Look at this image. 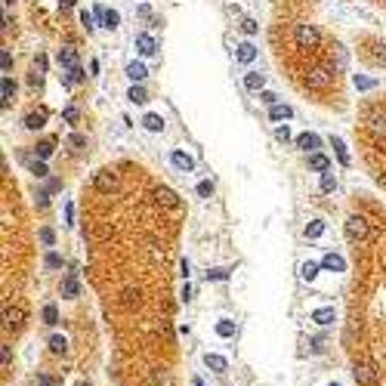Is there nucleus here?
<instances>
[{
  "mask_svg": "<svg viewBox=\"0 0 386 386\" xmlns=\"http://www.w3.org/2000/svg\"><path fill=\"white\" fill-rule=\"evenodd\" d=\"M297 43L303 50H309V46L318 43V28L315 25H297Z\"/></svg>",
  "mask_w": 386,
  "mask_h": 386,
  "instance_id": "f257e3e1",
  "label": "nucleus"
},
{
  "mask_svg": "<svg viewBox=\"0 0 386 386\" xmlns=\"http://www.w3.org/2000/svg\"><path fill=\"white\" fill-rule=\"evenodd\" d=\"M346 235L352 238V241L368 238V223H365L361 216H349V219H346Z\"/></svg>",
  "mask_w": 386,
  "mask_h": 386,
  "instance_id": "f03ea898",
  "label": "nucleus"
},
{
  "mask_svg": "<svg viewBox=\"0 0 386 386\" xmlns=\"http://www.w3.org/2000/svg\"><path fill=\"white\" fill-rule=\"evenodd\" d=\"M352 377L358 386H377V371H374V365H355Z\"/></svg>",
  "mask_w": 386,
  "mask_h": 386,
  "instance_id": "7ed1b4c3",
  "label": "nucleus"
},
{
  "mask_svg": "<svg viewBox=\"0 0 386 386\" xmlns=\"http://www.w3.org/2000/svg\"><path fill=\"white\" fill-rule=\"evenodd\" d=\"M136 50L142 53V56H155L158 53V40L151 37L148 31H142V34H136Z\"/></svg>",
  "mask_w": 386,
  "mask_h": 386,
  "instance_id": "20e7f679",
  "label": "nucleus"
},
{
  "mask_svg": "<svg viewBox=\"0 0 386 386\" xmlns=\"http://www.w3.org/2000/svg\"><path fill=\"white\" fill-rule=\"evenodd\" d=\"M93 185H96L99 192H111L114 185H118V176H114L111 170H99V173H96V179H93Z\"/></svg>",
  "mask_w": 386,
  "mask_h": 386,
  "instance_id": "39448f33",
  "label": "nucleus"
},
{
  "mask_svg": "<svg viewBox=\"0 0 386 386\" xmlns=\"http://www.w3.org/2000/svg\"><path fill=\"white\" fill-rule=\"evenodd\" d=\"M170 164H173L176 170H182V173H192V170H195V158L185 155V151H173V155H170Z\"/></svg>",
  "mask_w": 386,
  "mask_h": 386,
  "instance_id": "423d86ee",
  "label": "nucleus"
},
{
  "mask_svg": "<svg viewBox=\"0 0 386 386\" xmlns=\"http://www.w3.org/2000/svg\"><path fill=\"white\" fill-rule=\"evenodd\" d=\"M297 148H303L306 155H312V151L321 148V139L315 136V133H300V136H297Z\"/></svg>",
  "mask_w": 386,
  "mask_h": 386,
  "instance_id": "0eeeda50",
  "label": "nucleus"
},
{
  "mask_svg": "<svg viewBox=\"0 0 386 386\" xmlns=\"http://www.w3.org/2000/svg\"><path fill=\"white\" fill-rule=\"evenodd\" d=\"M0 93H3V108H9L16 99V80L13 74H3V80H0Z\"/></svg>",
  "mask_w": 386,
  "mask_h": 386,
  "instance_id": "6e6552de",
  "label": "nucleus"
},
{
  "mask_svg": "<svg viewBox=\"0 0 386 386\" xmlns=\"http://www.w3.org/2000/svg\"><path fill=\"white\" fill-rule=\"evenodd\" d=\"M327 84H331V71H324V68H315V71L309 74V87L312 90H321Z\"/></svg>",
  "mask_w": 386,
  "mask_h": 386,
  "instance_id": "1a4fd4ad",
  "label": "nucleus"
},
{
  "mask_svg": "<svg viewBox=\"0 0 386 386\" xmlns=\"http://www.w3.org/2000/svg\"><path fill=\"white\" fill-rule=\"evenodd\" d=\"M127 77H130L133 84H142V80L148 77V71H145L142 62H130V65H127Z\"/></svg>",
  "mask_w": 386,
  "mask_h": 386,
  "instance_id": "9d476101",
  "label": "nucleus"
},
{
  "mask_svg": "<svg viewBox=\"0 0 386 386\" xmlns=\"http://www.w3.org/2000/svg\"><path fill=\"white\" fill-rule=\"evenodd\" d=\"M334 318H337L334 306H321V309H315V312H312V321H315V324H331Z\"/></svg>",
  "mask_w": 386,
  "mask_h": 386,
  "instance_id": "9b49d317",
  "label": "nucleus"
},
{
  "mask_svg": "<svg viewBox=\"0 0 386 386\" xmlns=\"http://www.w3.org/2000/svg\"><path fill=\"white\" fill-rule=\"evenodd\" d=\"M158 201H161L164 207H179V198H176V192H173V189H167V185H161V189H158Z\"/></svg>",
  "mask_w": 386,
  "mask_h": 386,
  "instance_id": "f8f14e48",
  "label": "nucleus"
},
{
  "mask_svg": "<svg viewBox=\"0 0 386 386\" xmlns=\"http://www.w3.org/2000/svg\"><path fill=\"white\" fill-rule=\"evenodd\" d=\"M142 127H145V130H151V133H161V130H164V118H161V114H155V111H148L145 118H142Z\"/></svg>",
  "mask_w": 386,
  "mask_h": 386,
  "instance_id": "ddd939ff",
  "label": "nucleus"
},
{
  "mask_svg": "<svg viewBox=\"0 0 386 386\" xmlns=\"http://www.w3.org/2000/svg\"><path fill=\"white\" fill-rule=\"evenodd\" d=\"M244 87H247V90H263V87H266V74L247 71V74H244Z\"/></svg>",
  "mask_w": 386,
  "mask_h": 386,
  "instance_id": "4468645a",
  "label": "nucleus"
},
{
  "mask_svg": "<svg viewBox=\"0 0 386 386\" xmlns=\"http://www.w3.org/2000/svg\"><path fill=\"white\" fill-rule=\"evenodd\" d=\"M321 266H324V269H334V272H343V269H346V260H343L340 253H327L324 260H321Z\"/></svg>",
  "mask_w": 386,
  "mask_h": 386,
  "instance_id": "2eb2a0df",
  "label": "nucleus"
},
{
  "mask_svg": "<svg viewBox=\"0 0 386 386\" xmlns=\"http://www.w3.org/2000/svg\"><path fill=\"white\" fill-rule=\"evenodd\" d=\"M290 114H294V108H290V105H281V102L269 108V118H272V121H287Z\"/></svg>",
  "mask_w": 386,
  "mask_h": 386,
  "instance_id": "dca6fc26",
  "label": "nucleus"
},
{
  "mask_svg": "<svg viewBox=\"0 0 386 386\" xmlns=\"http://www.w3.org/2000/svg\"><path fill=\"white\" fill-rule=\"evenodd\" d=\"M309 167L318 170V173H327V170H331V161H327L324 155H318V151H312V155H309Z\"/></svg>",
  "mask_w": 386,
  "mask_h": 386,
  "instance_id": "f3484780",
  "label": "nucleus"
},
{
  "mask_svg": "<svg viewBox=\"0 0 386 386\" xmlns=\"http://www.w3.org/2000/svg\"><path fill=\"white\" fill-rule=\"evenodd\" d=\"M77 290H80V287H77L74 272H68V275H65V281H62V294H65L68 300H74V297H77Z\"/></svg>",
  "mask_w": 386,
  "mask_h": 386,
  "instance_id": "a211bd4d",
  "label": "nucleus"
},
{
  "mask_svg": "<svg viewBox=\"0 0 386 386\" xmlns=\"http://www.w3.org/2000/svg\"><path fill=\"white\" fill-rule=\"evenodd\" d=\"M331 145H334V151H337V158H340V164L343 167H349V151H346V142L340 136H331Z\"/></svg>",
  "mask_w": 386,
  "mask_h": 386,
  "instance_id": "6ab92c4d",
  "label": "nucleus"
},
{
  "mask_svg": "<svg viewBox=\"0 0 386 386\" xmlns=\"http://www.w3.org/2000/svg\"><path fill=\"white\" fill-rule=\"evenodd\" d=\"M59 65L62 68H74L77 65V53L71 50V46H62V50H59Z\"/></svg>",
  "mask_w": 386,
  "mask_h": 386,
  "instance_id": "aec40b11",
  "label": "nucleus"
},
{
  "mask_svg": "<svg viewBox=\"0 0 386 386\" xmlns=\"http://www.w3.org/2000/svg\"><path fill=\"white\" fill-rule=\"evenodd\" d=\"M204 365H207L210 371H226V368H229V361H226L223 355H213V352H207V355H204Z\"/></svg>",
  "mask_w": 386,
  "mask_h": 386,
  "instance_id": "412c9836",
  "label": "nucleus"
},
{
  "mask_svg": "<svg viewBox=\"0 0 386 386\" xmlns=\"http://www.w3.org/2000/svg\"><path fill=\"white\" fill-rule=\"evenodd\" d=\"M253 59H256V46H253V43H241V46H238V62L247 65V62H253Z\"/></svg>",
  "mask_w": 386,
  "mask_h": 386,
  "instance_id": "4be33fe9",
  "label": "nucleus"
},
{
  "mask_svg": "<svg viewBox=\"0 0 386 386\" xmlns=\"http://www.w3.org/2000/svg\"><path fill=\"white\" fill-rule=\"evenodd\" d=\"M50 352H56V355H65V352H68V340H65V337H59V334H56V337H50Z\"/></svg>",
  "mask_w": 386,
  "mask_h": 386,
  "instance_id": "5701e85b",
  "label": "nucleus"
},
{
  "mask_svg": "<svg viewBox=\"0 0 386 386\" xmlns=\"http://www.w3.org/2000/svg\"><path fill=\"white\" fill-rule=\"evenodd\" d=\"M318 269H321V263H303V269H300V275H303V281H312L315 275H318Z\"/></svg>",
  "mask_w": 386,
  "mask_h": 386,
  "instance_id": "b1692460",
  "label": "nucleus"
},
{
  "mask_svg": "<svg viewBox=\"0 0 386 386\" xmlns=\"http://www.w3.org/2000/svg\"><path fill=\"white\" fill-rule=\"evenodd\" d=\"M40 315H43V324H56V321H59V309H56V303H46Z\"/></svg>",
  "mask_w": 386,
  "mask_h": 386,
  "instance_id": "393cba45",
  "label": "nucleus"
},
{
  "mask_svg": "<svg viewBox=\"0 0 386 386\" xmlns=\"http://www.w3.org/2000/svg\"><path fill=\"white\" fill-rule=\"evenodd\" d=\"M235 331H238L235 321H229V318H223V321L216 324V334H219V337H226V340H229V337H235Z\"/></svg>",
  "mask_w": 386,
  "mask_h": 386,
  "instance_id": "a878e982",
  "label": "nucleus"
},
{
  "mask_svg": "<svg viewBox=\"0 0 386 386\" xmlns=\"http://www.w3.org/2000/svg\"><path fill=\"white\" fill-rule=\"evenodd\" d=\"M43 121H46V114H43V111H34V114H28V118H25V127H28V130H40Z\"/></svg>",
  "mask_w": 386,
  "mask_h": 386,
  "instance_id": "bb28decb",
  "label": "nucleus"
},
{
  "mask_svg": "<svg viewBox=\"0 0 386 386\" xmlns=\"http://www.w3.org/2000/svg\"><path fill=\"white\" fill-rule=\"evenodd\" d=\"M321 235H324V223L321 219H312L306 226V238H321Z\"/></svg>",
  "mask_w": 386,
  "mask_h": 386,
  "instance_id": "cd10ccee",
  "label": "nucleus"
},
{
  "mask_svg": "<svg viewBox=\"0 0 386 386\" xmlns=\"http://www.w3.org/2000/svg\"><path fill=\"white\" fill-rule=\"evenodd\" d=\"M127 99H130V102H136V105H142V102H148V96H145V90L142 87H130V93H127Z\"/></svg>",
  "mask_w": 386,
  "mask_h": 386,
  "instance_id": "c85d7f7f",
  "label": "nucleus"
},
{
  "mask_svg": "<svg viewBox=\"0 0 386 386\" xmlns=\"http://www.w3.org/2000/svg\"><path fill=\"white\" fill-rule=\"evenodd\" d=\"M80 80H87V74H84V68H80V65H74V68H68V77H65V84H80Z\"/></svg>",
  "mask_w": 386,
  "mask_h": 386,
  "instance_id": "c756f323",
  "label": "nucleus"
},
{
  "mask_svg": "<svg viewBox=\"0 0 386 386\" xmlns=\"http://www.w3.org/2000/svg\"><path fill=\"white\" fill-rule=\"evenodd\" d=\"M334 189H337V176H334L331 170L321 173V192H334Z\"/></svg>",
  "mask_w": 386,
  "mask_h": 386,
  "instance_id": "7c9ffc66",
  "label": "nucleus"
},
{
  "mask_svg": "<svg viewBox=\"0 0 386 386\" xmlns=\"http://www.w3.org/2000/svg\"><path fill=\"white\" fill-rule=\"evenodd\" d=\"M102 25H105V28H118V25H121V16L114 13V9H105V19H102Z\"/></svg>",
  "mask_w": 386,
  "mask_h": 386,
  "instance_id": "2f4dec72",
  "label": "nucleus"
},
{
  "mask_svg": "<svg viewBox=\"0 0 386 386\" xmlns=\"http://www.w3.org/2000/svg\"><path fill=\"white\" fill-rule=\"evenodd\" d=\"M43 266H46V269H62V256L50 250V253H46V256H43Z\"/></svg>",
  "mask_w": 386,
  "mask_h": 386,
  "instance_id": "473e14b6",
  "label": "nucleus"
},
{
  "mask_svg": "<svg viewBox=\"0 0 386 386\" xmlns=\"http://www.w3.org/2000/svg\"><path fill=\"white\" fill-rule=\"evenodd\" d=\"M22 324V309H6V327Z\"/></svg>",
  "mask_w": 386,
  "mask_h": 386,
  "instance_id": "72a5a7b5",
  "label": "nucleus"
},
{
  "mask_svg": "<svg viewBox=\"0 0 386 386\" xmlns=\"http://www.w3.org/2000/svg\"><path fill=\"white\" fill-rule=\"evenodd\" d=\"M68 145H71L74 151H80V148L87 145V136H80V133H71V136H68Z\"/></svg>",
  "mask_w": 386,
  "mask_h": 386,
  "instance_id": "f704fd0d",
  "label": "nucleus"
},
{
  "mask_svg": "<svg viewBox=\"0 0 386 386\" xmlns=\"http://www.w3.org/2000/svg\"><path fill=\"white\" fill-rule=\"evenodd\" d=\"M223 278H229V269H210L207 272V281H223Z\"/></svg>",
  "mask_w": 386,
  "mask_h": 386,
  "instance_id": "c9c22d12",
  "label": "nucleus"
},
{
  "mask_svg": "<svg viewBox=\"0 0 386 386\" xmlns=\"http://www.w3.org/2000/svg\"><path fill=\"white\" fill-rule=\"evenodd\" d=\"M374 84H377V80H374V77H365V74H355V87H358V90H371Z\"/></svg>",
  "mask_w": 386,
  "mask_h": 386,
  "instance_id": "e433bc0d",
  "label": "nucleus"
},
{
  "mask_svg": "<svg viewBox=\"0 0 386 386\" xmlns=\"http://www.w3.org/2000/svg\"><path fill=\"white\" fill-rule=\"evenodd\" d=\"M198 195H201V198H210V195H213V182H210V179H201V182H198Z\"/></svg>",
  "mask_w": 386,
  "mask_h": 386,
  "instance_id": "4c0bfd02",
  "label": "nucleus"
},
{
  "mask_svg": "<svg viewBox=\"0 0 386 386\" xmlns=\"http://www.w3.org/2000/svg\"><path fill=\"white\" fill-rule=\"evenodd\" d=\"M34 151H37V158H40V161H46V158L53 155V142H40V145L34 148Z\"/></svg>",
  "mask_w": 386,
  "mask_h": 386,
  "instance_id": "58836bf2",
  "label": "nucleus"
},
{
  "mask_svg": "<svg viewBox=\"0 0 386 386\" xmlns=\"http://www.w3.org/2000/svg\"><path fill=\"white\" fill-rule=\"evenodd\" d=\"M0 68H3V74H9V68H13V56H9V50L0 53Z\"/></svg>",
  "mask_w": 386,
  "mask_h": 386,
  "instance_id": "ea45409f",
  "label": "nucleus"
},
{
  "mask_svg": "<svg viewBox=\"0 0 386 386\" xmlns=\"http://www.w3.org/2000/svg\"><path fill=\"white\" fill-rule=\"evenodd\" d=\"M275 139H278V142H287V139H290V127L284 124V127H275Z\"/></svg>",
  "mask_w": 386,
  "mask_h": 386,
  "instance_id": "a19ab883",
  "label": "nucleus"
},
{
  "mask_svg": "<svg viewBox=\"0 0 386 386\" xmlns=\"http://www.w3.org/2000/svg\"><path fill=\"white\" fill-rule=\"evenodd\" d=\"M40 241L46 244V247H53V244H56V235H53V229H40Z\"/></svg>",
  "mask_w": 386,
  "mask_h": 386,
  "instance_id": "79ce46f5",
  "label": "nucleus"
},
{
  "mask_svg": "<svg viewBox=\"0 0 386 386\" xmlns=\"http://www.w3.org/2000/svg\"><path fill=\"white\" fill-rule=\"evenodd\" d=\"M241 31H244V34H256V31H260V25H256L253 19H244V22H241Z\"/></svg>",
  "mask_w": 386,
  "mask_h": 386,
  "instance_id": "37998d69",
  "label": "nucleus"
},
{
  "mask_svg": "<svg viewBox=\"0 0 386 386\" xmlns=\"http://www.w3.org/2000/svg\"><path fill=\"white\" fill-rule=\"evenodd\" d=\"M260 102H266L269 108H272V105H278V96H275V93H269V90H263L260 93Z\"/></svg>",
  "mask_w": 386,
  "mask_h": 386,
  "instance_id": "c03bdc74",
  "label": "nucleus"
},
{
  "mask_svg": "<svg viewBox=\"0 0 386 386\" xmlns=\"http://www.w3.org/2000/svg\"><path fill=\"white\" fill-rule=\"evenodd\" d=\"M37 386H59V380L50 377V374H37Z\"/></svg>",
  "mask_w": 386,
  "mask_h": 386,
  "instance_id": "a18cd8bd",
  "label": "nucleus"
},
{
  "mask_svg": "<svg viewBox=\"0 0 386 386\" xmlns=\"http://www.w3.org/2000/svg\"><path fill=\"white\" fill-rule=\"evenodd\" d=\"M80 22H84V28H87V31H93V28H96V25H93V22H96V16H93V13H87V9L80 13Z\"/></svg>",
  "mask_w": 386,
  "mask_h": 386,
  "instance_id": "49530a36",
  "label": "nucleus"
},
{
  "mask_svg": "<svg viewBox=\"0 0 386 386\" xmlns=\"http://www.w3.org/2000/svg\"><path fill=\"white\" fill-rule=\"evenodd\" d=\"M31 173H34V176H46L50 170H46V164H43V161H34V164H31Z\"/></svg>",
  "mask_w": 386,
  "mask_h": 386,
  "instance_id": "de8ad7c7",
  "label": "nucleus"
},
{
  "mask_svg": "<svg viewBox=\"0 0 386 386\" xmlns=\"http://www.w3.org/2000/svg\"><path fill=\"white\" fill-rule=\"evenodd\" d=\"M62 118H65L68 124H77V108H74V105H68V108L62 111Z\"/></svg>",
  "mask_w": 386,
  "mask_h": 386,
  "instance_id": "09e8293b",
  "label": "nucleus"
},
{
  "mask_svg": "<svg viewBox=\"0 0 386 386\" xmlns=\"http://www.w3.org/2000/svg\"><path fill=\"white\" fill-rule=\"evenodd\" d=\"M121 297H124V303H127V306H133V303H136V297H139V294H136V290H124V294H121Z\"/></svg>",
  "mask_w": 386,
  "mask_h": 386,
  "instance_id": "8fccbe9b",
  "label": "nucleus"
},
{
  "mask_svg": "<svg viewBox=\"0 0 386 386\" xmlns=\"http://www.w3.org/2000/svg\"><path fill=\"white\" fill-rule=\"evenodd\" d=\"M182 300H185V303H189V300H192V284H189V281H185V284H182Z\"/></svg>",
  "mask_w": 386,
  "mask_h": 386,
  "instance_id": "3c124183",
  "label": "nucleus"
},
{
  "mask_svg": "<svg viewBox=\"0 0 386 386\" xmlns=\"http://www.w3.org/2000/svg\"><path fill=\"white\" fill-rule=\"evenodd\" d=\"M0 355H3V368H9V346L0 349Z\"/></svg>",
  "mask_w": 386,
  "mask_h": 386,
  "instance_id": "603ef678",
  "label": "nucleus"
},
{
  "mask_svg": "<svg viewBox=\"0 0 386 386\" xmlns=\"http://www.w3.org/2000/svg\"><path fill=\"white\" fill-rule=\"evenodd\" d=\"M179 272H182V278H189V260H182V263H179Z\"/></svg>",
  "mask_w": 386,
  "mask_h": 386,
  "instance_id": "864d4df0",
  "label": "nucleus"
},
{
  "mask_svg": "<svg viewBox=\"0 0 386 386\" xmlns=\"http://www.w3.org/2000/svg\"><path fill=\"white\" fill-rule=\"evenodd\" d=\"M139 16H142V19H151V9H148V6L142 3V6H139Z\"/></svg>",
  "mask_w": 386,
  "mask_h": 386,
  "instance_id": "5fc2aeb1",
  "label": "nucleus"
},
{
  "mask_svg": "<svg viewBox=\"0 0 386 386\" xmlns=\"http://www.w3.org/2000/svg\"><path fill=\"white\" fill-rule=\"evenodd\" d=\"M37 71H46V56H37Z\"/></svg>",
  "mask_w": 386,
  "mask_h": 386,
  "instance_id": "6e6d98bb",
  "label": "nucleus"
},
{
  "mask_svg": "<svg viewBox=\"0 0 386 386\" xmlns=\"http://www.w3.org/2000/svg\"><path fill=\"white\" fill-rule=\"evenodd\" d=\"M46 204H50V201H46V192H40L37 195V207H46Z\"/></svg>",
  "mask_w": 386,
  "mask_h": 386,
  "instance_id": "4d7b16f0",
  "label": "nucleus"
},
{
  "mask_svg": "<svg viewBox=\"0 0 386 386\" xmlns=\"http://www.w3.org/2000/svg\"><path fill=\"white\" fill-rule=\"evenodd\" d=\"M62 6H74V0H62Z\"/></svg>",
  "mask_w": 386,
  "mask_h": 386,
  "instance_id": "13d9d810",
  "label": "nucleus"
},
{
  "mask_svg": "<svg viewBox=\"0 0 386 386\" xmlns=\"http://www.w3.org/2000/svg\"><path fill=\"white\" fill-rule=\"evenodd\" d=\"M192 386H204V383H201V380H195V383H192Z\"/></svg>",
  "mask_w": 386,
  "mask_h": 386,
  "instance_id": "bf43d9fd",
  "label": "nucleus"
},
{
  "mask_svg": "<svg viewBox=\"0 0 386 386\" xmlns=\"http://www.w3.org/2000/svg\"><path fill=\"white\" fill-rule=\"evenodd\" d=\"M3 3H6V6H9V3H13V0H3Z\"/></svg>",
  "mask_w": 386,
  "mask_h": 386,
  "instance_id": "052dcab7",
  "label": "nucleus"
},
{
  "mask_svg": "<svg viewBox=\"0 0 386 386\" xmlns=\"http://www.w3.org/2000/svg\"><path fill=\"white\" fill-rule=\"evenodd\" d=\"M327 386H340V383H327Z\"/></svg>",
  "mask_w": 386,
  "mask_h": 386,
  "instance_id": "680f3d73",
  "label": "nucleus"
},
{
  "mask_svg": "<svg viewBox=\"0 0 386 386\" xmlns=\"http://www.w3.org/2000/svg\"><path fill=\"white\" fill-rule=\"evenodd\" d=\"M80 386H93V383H80Z\"/></svg>",
  "mask_w": 386,
  "mask_h": 386,
  "instance_id": "e2e57ef3",
  "label": "nucleus"
}]
</instances>
